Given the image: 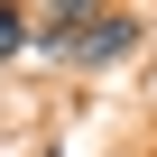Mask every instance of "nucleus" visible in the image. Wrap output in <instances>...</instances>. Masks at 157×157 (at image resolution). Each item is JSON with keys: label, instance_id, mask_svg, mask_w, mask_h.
I'll use <instances>...</instances> for the list:
<instances>
[{"label": "nucleus", "instance_id": "obj_1", "mask_svg": "<svg viewBox=\"0 0 157 157\" xmlns=\"http://www.w3.org/2000/svg\"><path fill=\"white\" fill-rule=\"evenodd\" d=\"M46 56H56V65H83V74H93V65H120V56H139V19H129V10H102V19L74 28V37H56Z\"/></svg>", "mask_w": 157, "mask_h": 157}, {"label": "nucleus", "instance_id": "obj_2", "mask_svg": "<svg viewBox=\"0 0 157 157\" xmlns=\"http://www.w3.org/2000/svg\"><path fill=\"white\" fill-rule=\"evenodd\" d=\"M83 19H102V0H28V46L46 56L56 37H74Z\"/></svg>", "mask_w": 157, "mask_h": 157}, {"label": "nucleus", "instance_id": "obj_3", "mask_svg": "<svg viewBox=\"0 0 157 157\" xmlns=\"http://www.w3.org/2000/svg\"><path fill=\"white\" fill-rule=\"evenodd\" d=\"M10 56H28V10L0 0V65H10Z\"/></svg>", "mask_w": 157, "mask_h": 157}]
</instances>
